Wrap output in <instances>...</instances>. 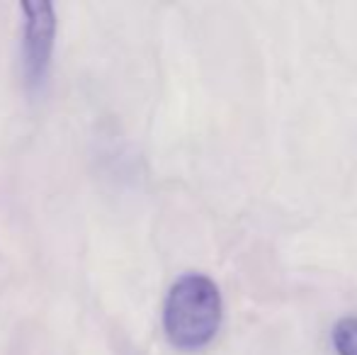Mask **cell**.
Masks as SVG:
<instances>
[{
    "label": "cell",
    "mask_w": 357,
    "mask_h": 355,
    "mask_svg": "<svg viewBox=\"0 0 357 355\" xmlns=\"http://www.w3.org/2000/svg\"><path fill=\"white\" fill-rule=\"evenodd\" d=\"M221 324V294L212 278L188 273L170 287L163 307V328L180 351H199Z\"/></svg>",
    "instance_id": "6da1fadb"
},
{
    "label": "cell",
    "mask_w": 357,
    "mask_h": 355,
    "mask_svg": "<svg viewBox=\"0 0 357 355\" xmlns=\"http://www.w3.org/2000/svg\"><path fill=\"white\" fill-rule=\"evenodd\" d=\"M24 13V39H22V68L24 83L29 90L44 86L49 76L56 37V13L49 0H24L20 3Z\"/></svg>",
    "instance_id": "7a4b0ae2"
},
{
    "label": "cell",
    "mask_w": 357,
    "mask_h": 355,
    "mask_svg": "<svg viewBox=\"0 0 357 355\" xmlns=\"http://www.w3.org/2000/svg\"><path fill=\"white\" fill-rule=\"evenodd\" d=\"M333 348L338 355H357V317H345L333 326Z\"/></svg>",
    "instance_id": "3957f363"
}]
</instances>
